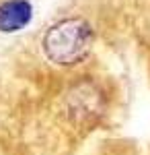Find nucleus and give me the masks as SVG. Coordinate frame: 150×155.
Returning a JSON list of instances; mask_svg holds the SVG:
<instances>
[{
  "label": "nucleus",
  "instance_id": "obj_2",
  "mask_svg": "<svg viewBox=\"0 0 150 155\" xmlns=\"http://www.w3.org/2000/svg\"><path fill=\"white\" fill-rule=\"evenodd\" d=\"M31 2L29 0H2L0 2V31L12 33L23 29L31 21Z\"/></svg>",
  "mask_w": 150,
  "mask_h": 155
},
{
  "label": "nucleus",
  "instance_id": "obj_1",
  "mask_svg": "<svg viewBox=\"0 0 150 155\" xmlns=\"http://www.w3.org/2000/svg\"><path fill=\"white\" fill-rule=\"evenodd\" d=\"M95 29L80 15L64 17L45 31L41 39L43 54L58 66H76L86 60L92 48Z\"/></svg>",
  "mask_w": 150,
  "mask_h": 155
}]
</instances>
